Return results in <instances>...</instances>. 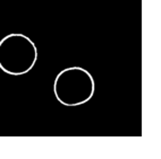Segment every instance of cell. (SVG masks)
I'll use <instances>...</instances> for the list:
<instances>
[{
  "instance_id": "7a4b0ae2",
  "label": "cell",
  "mask_w": 161,
  "mask_h": 159,
  "mask_svg": "<svg viewBox=\"0 0 161 159\" xmlns=\"http://www.w3.org/2000/svg\"><path fill=\"white\" fill-rule=\"evenodd\" d=\"M37 61L35 43L23 33H10L0 40V69L10 76L29 74Z\"/></svg>"
},
{
  "instance_id": "6da1fadb",
  "label": "cell",
  "mask_w": 161,
  "mask_h": 159,
  "mask_svg": "<svg viewBox=\"0 0 161 159\" xmlns=\"http://www.w3.org/2000/svg\"><path fill=\"white\" fill-rule=\"evenodd\" d=\"M95 81L89 70L74 65L58 72L53 81V94L61 105L75 107L92 100Z\"/></svg>"
}]
</instances>
